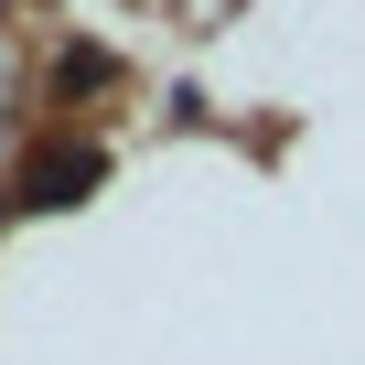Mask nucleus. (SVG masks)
Segmentation results:
<instances>
[{
	"label": "nucleus",
	"instance_id": "1",
	"mask_svg": "<svg viewBox=\"0 0 365 365\" xmlns=\"http://www.w3.org/2000/svg\"><path fill=\"white\" fill-rule=\"evenodd\" d=\"M97 182H108V150L65 140V150H33V161H22V205H86Z\"/></svg>",
	"mask_w": 365,
	"mask_h": 365
}]
</instances>
